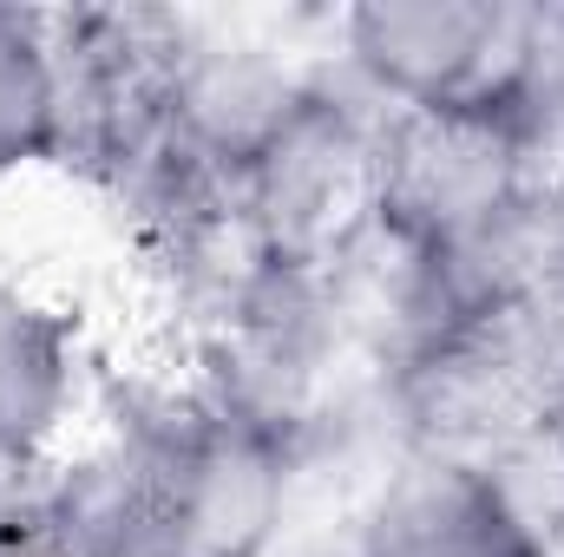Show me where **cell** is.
Here are the masks:
<instances>
[{"label":"cell","mask_w":564,"mask_h":557,"mask_svg":"<svg viewBox=\"0 0 564 557\" xmlns=\"http://www.w3.org/2000/svg\"><path fill=\"white\" fill-rule=\"evenodd\" d=\"M276 433L204 387L144 394L86 426L33 485L20 532L33 557H263L289 492Z\"/></svg>","instance_id":"obj_1"},{"label":"cell","mask_w":564,"mask_h":557,"mask_svg":"<svg viewBox=\"0 0 564 557\" xmlns=\"http://www.w3.org/2000/svg\"><path fill=\"white\" fill-rule=\"evenodd\" d=\"M539 151L506 92L381 112L375 125V197L368 230L394 263H426L539 197Z\"/></svg>","instance_id":"obj_2"},{"label":"cell","mask_w":564,"mask_h":557,"mask_svg":"<svg viewBox=\"0 0 564 557\" xmlns=\"http://www.w3.org/2000/svg\"><path fill=\"white\" fill-rule=\"evenodd\" d=\"M381 106L355 86L308 79L282 125L230 177V217L250 263L328 270L361 230L375 197Z\"/></svg>","instance_id":"obj_3"},{"label":"cell","mask_w":564,"mask_h":557,"mask_svg":"<svg viewBox=\"0 0 564 557\" xmlns=\"http://www.w3.org/2000/svg\"><path fill=\"white\" fill-rule=\"evenodd\" d=\"M525 7L499 0H361L341 13V66L381 112L459 106L506 86Z\"/></svg>","instance_id":"obj_4"},{"label":"cell","mask_w":564,"mask_h":557,"mask_svg":"<svg viewBox=\"0 0 564 557\" xmlns=\"http://www.w3.org/2000/svg\"><path fill=\"white\" fill-rule=\"evenodd\" d=\"M93 426V348L73 308L0 276V485H33Z\"/></svg>","instance_id":"obj_5"},{"label":"cell","mask_w":564,"mask_h":557,"mask_svg":"<svg viewBox=\"0 0 564 557\" xmlns=\"http://www.w3.org/2000/svg\"><path fill=\"white\" fill-rule=\"evenodd\" d=\"M361 557H552V545L492 459L414 452L368 505Z\"/></svg>","instance_id":"obj_6"},{"label":"cell","mask_w":564,"mask_h":557,"mask_svg":"<svg viewBox=\"0 0 564 557\" xmlns=\"http://www.w3.org/2000/svg\"><path fill=\"white\" fill-rule=\"evenodd\" d=\"M66 151V73L53 13L0 7V184Z\"/></svg>","instance_id":"obj_7"},{"label":"cell","mask_w":564,"mask_h":557,"mask_svg":"<svg viewBox=\"0 0 564 557\" xmlns=\"http://www.w3.org/2000/svg\"><path fill=\"white\" fill-rule=\"evenodd\" d=\"M499 92L539 144L564 139V7H525L519 53H512Z\"/></svg>","instance_id":"obj_8"},{"label":"cell","mask_w":564,"mask_h":557,"mask_svg":"<svg viewBox=\"0 0 564 557\" xmlns=\"http://www.w3.org/2000/svg\"><path fill=\"white\" fill-rule=\"evenodd\" d=\"M539 433H545V452H552V472H558V492H564V387L552 394V407L539 419Z\"/></svg>","instance_id":"obj_9"},{"label":"cell","mask_w":564,"mask_h":557,"mask_svg":"<svg viewBox=\"0 0 564 557\" xmlns=\"http://www.w3.org/2000/svg\"><path fill=\"white\" fill-rule=\"evenodd\" d=\"M0 557H33L26 551V532H20V492L0 499Z\"/></svg>","instance_id":"obj_10"}]
</instances>
